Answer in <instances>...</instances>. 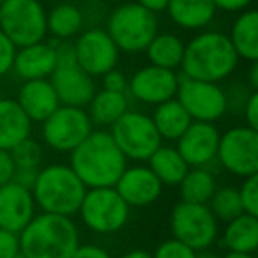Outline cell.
I'll use <instances>...</instances> for the list:
<instances>
[{"label":"cell","instance_id":"6da1fadb","mask_svg":"<svg viewBox=\"0 0 258 258\" xmlns=\"http://www.w3.org/2000/svg\"><path fill=\"white\" fill-rule=\"evenodd\" d=\"M69 166L87 189L113 187L127 166V159L117 147L110 131H92L75 151L69 152Z\"/></svg>","mask_w":258,"mask_h":258},{"label":"cell","instance_id":"7a4b0ae2","mask_svg":"<svg viewBox=\"0 0 258 258\" xmlns=\"http://www.w3.org/2000/svg\"><path fill=\"white\" fill-rule=\"evenodd\" d=\"M237 66L239 55L233 50L228 36L218 30L197 34L189 43H186L180 62L182 76L212 83L226 80Z\"/></svg>","mask_w":258,"mask_h":258},{"label":"cell","instance_id":"3957f363","mask_svg":"<svg viewBox=\"0 0 258 258\" xmlns=\"http://www.w3.org/2000/svg\"><path fill=\"white\" fill-rule=\"evenodd\" d=\"M20 253L27 258H73L80 246L76 223L68 216L37 214L18 233Z\"/></svg>","mask_w":258,"mask_h":258},{"label":"cell","instance_id":"277c9868","mask_svg":"<svg viewBox=\"0 0 258 258\" xmlns=\"http://www.w3.org/2000/svg\"><path fill=\"white\" fill-rule=\"evenodd\" d=\"M85 193V184L73 172L71 166L62 163L41 166L32 187L34 202L43 209V212L68 218H73L78 212Z\"/></svg>","mask_w":258,"mask_h":258},{"label":"cell","instance_id":"5b68a950","mask_svg":"<svg viewBox=\"0 0 258 258\" xmlns=\"http://www.w3.org/2000/svg\"><path fill=\"white\" fill-rule=\"evenodd\" d=\"M106 32L120 51L140 53L159 32V20L137 2H125L110 13Z\"/></svg>","mask_w":258,"mask_h":258},{"label":"cell","instance_id":"8992f818","mask_svg":"<svg viewBox=\"0 0 258 258\" xmlns=\"http://www.w3.org/2000/svg\"><path fill=\"white\" fill-rule=\"evenodd\" d=\"M0 30L16 48L44 41L46 9L39 0H4L0 4Z\"/></svg>","mask_w":258,"mask_h":258},{"label":"cell","instance_id":"52a82bcc","mask_svg":"<svg viewBox=\"0 0 258 258\" xmlns=\"http://www.w3.org/2000/svg\"><path fill=\"white\" fill-rule=\"evenodd\" d=\"M129 211L131 207L115 187H92L87 189L78 214L90 232L110 235L124 228L129 221Z\"/></svg>","mask_w":258,"mask_h":258},{"label":"cell","instance_id":"ba28073f","mask_svg":"<svg viewBox=\"0 0 258 258\" xmlns=\"http://www.w3.org/2000/svg\"><path fill=\"white\" fill-rule=\"evenodd\" d=\"M170 230L173 239L195 251H204L216 242L219 235L218 219L209 205L180 200L170 214Z\"/></svg>","mask_w":258,"mask_h":258},{"label":"cell","instance_id":"9c48e42d","mask_svg":"<svg viewBox=\"0 0 258 258\" xmlns=\"http://www.w3.org/2000/svg\"><path fill=\"white\" fill-rule=\"evenodd\" d=\"M117 147L131 161H147L161 145V137L149 115L127 110L110 131Z\"/></svg>","mask_w":258,"mask_h":258},{"label":"cell","instance_id":"30bf717a","mask_svg":"<svg viewBox=\"0 0 258 258\" xmlns=\"http://www.w3.org/2000/svg\"><path fill=\"white\" fill-rule=\"evenodd\" d=\"M41 129L46 147L57 152H71L94 131V125L85 108L60 104L46 118Z\"/></svg>","mask_w":258,"mask_h":258},{"label":"cell","instance_id":"8fae6325","mask_svg":"<svg viewBox=\"0 0 258 258\" xmlns=\"http://www.w3.org/2000/svg\"><path fill=\"white\" fill-rule=\"evenodd\" d=\"M175 99L195 122L214 124L228 110V96L219 83L202 82L186 76H180Z\"/></svg>","mask_w":258,"mask_h":258},{"label":"cell","instance_id":"7c38bea8","mask_svg":"<svg viewBox=\"0 0 258 258\" xmlns=\"http://www.w3.org/2000/svg\"><path fill=\"white\" fill-rule=\"evenodd\" d=\"M216 159L226 172L237 177H251L258 172V131L247 125L232 127L219 137Z\"/></svg>","mask_w":258,"mask_h":258},{"label":"cell","instance_id":"4fadbf2b","mask_svg":"<svg viewBox=\"0 0 258 258\" xmlns=\"http://www.w3.org/2000/svg\"><path fill=\"white\" fill-rule=\"evenodd\" d=\"M73 46H75L76 64L92 78L103 76L117 68L120 50L115 46L106 30L97 27L83 30L76 36Z\"/></svg>","mask_w":258,"mask_h":258},{"label":"cell","instance_id":"5bb4252c","mask_svg":"<svg viewBox=\"0 0 258 258\" xmlns=\"http://www.w3.org/2000/svg\"><path fill=\"white\" fill-rule=\"evenodd\" d=\"M180 76L172 69L158 66H145L127 80V92L131 97L145 104H158L175 97Z\"/></svg>","mask_w":258,"mask_h":258},{"label":"cell","instance_id":"9a60e30c","mask_svg":"<svg viewBox=\"0 0 258 258\" xmlns=\"http://www.w3.org/2000/svg\"><path fill=\"white\" fill-rule=\"evenodd\" d=\"M219 131L209 122H191L189 127L177 140V151L193 168H205L216 159L219 145Z\"/></svg>","mask_w":258,"mask_h":258},{"label":"cell","instance_id":"2e32d148","mask_svg":"<svg viewBox=\"0 0 258 258\" xmlns=\"http://www.w3.org/2000/svg\"><path fill=\"white\" fill-rule=\"evenodd\" d=\"M113 187L129 207L152 205L163 191V184L147 165L125 166Z\"/></svg>","mask_w":258,"mask_h":258},{"label":"cell","instance_id":"e0dca14e","mask_svg":"<svg viewBox=\"0 0 258 258\" xmlns=\"http://www.w3.org/2000/svg\"><path fill=\"white\" fill-rule=\"evenodd\" d=\"M48 80L53 85L60 104L66 106L85 108L96 94L94 78L87 75L76 62L58 64Z\"/></svg>","mask_w":258,"mask_h":258},{"label":"cell","instance_id":"ac0fdd59","mask_svg":"<svg viewBox=\"0 0 258 258\" xmlns=\"http://www.w3.org/2000/svg\"><path fill=\"white\" fill-rule=\"evenodd\" d=\"M36 216L32 191L11 182L0 186V228L20 233Z\"/></svg>","mask_w":258,"mask_h":258},{"label":"cell","instance_id":"d6986e66","mask_svg":"<svg viewBox=\"0 0 258 258\" xmlns=\"http://www.w3.org/2000/svg\"><path fill=\"white\" fill-rule=\"evenodd\" d=\"M57 68V55L55 44L41 41L16 50L13 71L23 82L29 80H48Z\"/></svg>","mask_w":258,"mask_h":258},{"label":"cell","instance_id":"ffe728a7","mask_svg":"<svg viewBox=\"0 0 258 258\" xmlns=\"http://www.w3.org/2000/svg\"><path fill=\"white\" fill-rule=\"evenodd\" d=\"M16 101L32 122H44L60 106V101L50 80L23 82Z\"/></svg>","mask_w":258,"mask_h":258},{"label":"cell","instance_id":"44dd1931","mask_svg":"<svg viewBox=\"0 0 258 258\" xmlns=\"http://www.w3.org/2000/svg\"><path fill=\"white\" fill-rule=\"evenodd\" d=\"M32 135V120L11 97L0 99V149L11 151Z\"/></svg>","mask_w":258,"mask_h":258},{"label":"cell","instance_id":"7402d4cb","mask_svg":"<svg viewBox=\"0 0 258 258\" xmlns=\"http://www.w3.org/2000/svg\"><path fill=\"white\" fill-rule=\"evenodd\" d=\"M170 20L184 30H202L216 18L212 0H168L166 6Z\"/></svg>","mask_w":258,"mask_h":258},{"label":"cell","instance_id":"603a6c76","mask_svg":"<svg viewBox=\"0 0 258 258\" xmlns=\"http://www.w3.org/2000/svg\"><path fill=\"white\" fill-rule=\"evenodd\" d=\"M239 58L258 62V11H240L233 22L230 34H226Z\"/></svg>","mask_w":258,"mask_h":258},{"label":"cell","instance_id":"cb8c5ba5","mask_svg":"<svg viewBox=\"0 0 258 258\" xmlns=\"http://www.w3.org/2000/svg\"><path fill=\"white\" fill-rule=\"evenodd\" d=\"M221 244L230 253L253 254L258 249V218L240 214L226 223L221 235Z\"/></svg>","mask_w":258,"mask_h":258},{"label":"cell","instance_id":"d4e9b609","mask_svg":"<svg viewBox=\"0 0 258 258\" xmlns=\"http://www.w3.org/2000/svg\"><path fill=\"white\" fill-rule=\"evenodd\" d=\"M87 108V115L92 125L111 127L129 110V96L124 92H111L103 89L94 94Z\"/></svg>","mask_w":258,"mask_h":258},{"label":"cell","instance_id":"484cf974","mask_svg":"<svg viewBox=\"0 0 258 258\" xmlns=\"http://www.w3.org/2000/svg\"><path fill=\"white\" fill-rule=\"evenodd\" d=\"M147 161V166L154 172L163 186H179V182L189 170L179 151L170 145H159Z\"/></svg>","mask_w":258,"mask_h":258},{"label":"cell","instance_id":"4316f807","mask_svg":"<svg viewBox=\"0 0 258 258\" xmlns=\"http://www.w3.org/2000/svg\"><path fill=\"white\" fill-rule=\"evenodd\" d=\"M151 118L154 122L156 129H158L161 140H170V142L179 140L180 135L193 122L189 115H187V111L184 110V106L175 97L158 104L154 110V115Z\"/></svg>","mask_w":258,"mask_h":258},{"label":"cell","instance_id":"83f0119b","mask_svg":"<svg viewBox=\"0 0 258 258\" xmlns=\"http://www.w3.org/2000/svg\"><path fill=\"white\" fill-rule=\"evenodd\" d=\"M83 13L78 6L62 2L46 13L48 32L58 41H69L83 30Z\"/></svg>","mask_w":258,"mask_h":258},{"label":"cell","instance_id":"f1b7e54d","mask_svg":"<svg viewBox=\"0 0 258 258\" xmlns=\"http://www.w3.org/2000/svg\"><path fill=\"white\" fill-rule=\"evenodd\" d=\"M184 46H186V43L175 34L158 32L154 39L149 43L145 53H147L152 66L175 71L177 68H180V62H182Z\"/></svg>","mask_w":258,"mask_h":258},{"label":"cell","instance_id":"f546056e","mask_svg":"<svg viewBox=\"0 0 258 258\" xmlns=\"http://www.w3.org/2000/svg\"><path fill=\"white\" fill-rule=\"evenodd\" d=\"M216 179L207 168H189L179 182L180 200L189 204L207 205L214 191L218 189Z\"/></svg>","mask_w":258,"mask_h":258},{"label":"cell","instance_id":"4dcf8cb0","mask_svg":"<svg viewBox=\"0 0 258 258\" xmlns=\"http://www.w3.org/2000/svg\"><path fill=\"white\" fill-rule=\"evenodd\" d=\"M209 209L214 214V218L218 221H232L233 218L242 214V205H240L239 191L237 187H218L212 195V198L209 200Z\"/></svg>","mask_w":258,"mask_h":258},{"label":"cell","instance_id":"1f68e13d","mask_svg":"<svg viewBox=\"0 0 258 258\" xmlns=\"http://www.w3.org/2000/svg\"><path fill=\"white\" fill-rule=\"evenodd\" d=\"M9 152H11V158L15 161L16 168H41V165H43V145L37 140H34L32 137L23 140L22 144H18Z\"/></svg>","mask_w":258,"mask_h":258},{"label":"cell","instance_id":"d6a6232c","mask_svg":"<svg viewBox=\"0 0 258 258\" xmlns=\"http://www.w3.org/2000/svg\"><path fill=\"white\" fill-rule=\"evenodd\" d=\"M237 191H239L244 214L256 216L258 218V175L246 177Z\"/></svg>","mask_w":258,"mask_h":258},{"label":"cell","instance_id":"836d02e7","mask_svg":"<svg viewBox=\"0 0 258 258\" xmlns=\"http://www.w3.org/2000/svg\"><path fill=\"white\" fill-rule=\"evenodd\" d=\"M152 258H197V251L187 247L186 244L179 242L177 239H168L163 240L156 247Z\"/></svg>","mask_w":258,"mask_h":258},{"label":"cell","instance_id":"e575fe53","mask_svg":"<svg viewBox=\"0 0 258 258\" xmlns=\"http://www.w3.org/2000/svg\"><path fill=\"white\" fill-rule=\"evenodd\" d=\"M18 48L9 41V37L0 30V78L13 71V62Z\"/></svg>","mask_w":258,"mask_h":258},{"label":"cell","instance_id":"d590c367","mask_svg":"<svg viewBox=\"0 0 258 258\" xmlns=\"http://www.w3.org/2000/svg\"><path fill=\"white\" fill-rule=\"evenodd\" d=\"M20 253L18 233L0 228V258H13Z\"/></svg>","mask_w":258,"mask_h":258},{"label":"cell","instance_id":"8d00e7d4","mask_svg":"<svg viewBox=\"0 0 258 258\" xmlns=\"http://www.w3.org/2000/svg\"><path fill=\"white\" fill-rule=\"evenodd\" d=\"M103 78V89L111 90V92H124L127 94V76L117 68L108 71L106 75L101 76Z\"/></svg>","mask_w":258,"mask_h":258},{"label":"cell","instance_id":"74e56055","mask_svg":"<svg viewBox=\"0 0 258 258\" xmlns=\"http://www.w3.org/2000/svg\"><path fill=\"white\" fill-rule=\"evenodd\" d=\"M244 120H246V125L249 129H254L258 131V90H253V92L247 96V99L244 101Z\"/></svg>","mask_w":258,"mask_h":258},{"label":"cell","instance_id":"f35d334b","mask_svg":"<svg viewBox=\"0 0 258 258\" xmlns=\"http://www.w3.org/2000/svg\"><path fill=\"white\" fill-rule=\"evenodd\" d=\"M15 170H16V166L11 158V152L0 149V186L11 182L13 175H15Z\"/></svg>","mask_w":258,"mask_h":258},{"label":"cell","instance_id":"ab89813d","mask_svg":"<svg viewBox=\"0 0 258 258\" xmlns=\"http://www.w3.org/2000/svg\"><path fill=\"white\" fill-rule=\"evenodd\" d=\"M37 173H39V168H16L15 175H13V182L32 191L34 184L37 180Z\"/></svg>","mask_w":258,"mask_h":258},{"label":"cell","instance_id":"60d3db41","mask_svg":"<svg viewBox=\"0 0 258 258\" xmlns=\"http://www.w3.org/2000/svg\"><path fill=\"white\" fill-rule=\"evenodd\" d=\"M73 258H111V254L104 247L96 246V244H80Z\"/></svg>","mask_w":258,"mask_h":258},{"label":"cell","instance_id":"b9f144b4","mask_svg":"<svg viewBox=\"0 0 258 258\" xmlns=\"http://www.w3.org/2000/svg\"><path fill=\"white\" fill-rule=\"evenodd\" d=\"M216 6V9L225 13H240L249 9V6L253 4V0H212Z\"/></svg>","mask_w":258,"mask_h":258},{"label":"cell","instance_id":"7bdbcfd3","mask_svg":"<svg viewBox=\"0 0 258 258\" xmlns=\"http://www.w3.org/2000/svg\"><path fill=\"white\" fill-rule=\"evenodd\" d=\"M137 4H140L142 8L149 9L152 13H163L166 11V6H168V0H135Z\"/></svg>","mask_w":258,"mask_h":258},{"label":"cell","instance_id":"ee69618b","mask_svg":"<svg viewBox=\"0 0 258 258\" xmlns=\"http://www.w3.org/2000/svg\"><path fill=\"white\" fill-rule=\"evenodd\" d=\"M249 83H251V89L258 90V62H251V68H249Z\"/></svg>","mask_w":258,"mask_h":258},{"label":"cell","instance_id":"f6af8a7d","mask_svg":"<svg viewBox=\"0 0 258 258\" xmlns=\"http://www.w3.org/2000/svg\"><path fill=\"white\" fill-rule=\"evenodd\" d=\"M120 258H152V253H149L145 249H131L122 254Z\"/></svg>","mask_w":258,"mask_h":258},{"label":"cell","instance_id":"bcb514c9","mask_svg":"<svg viewBox=\"0 0 258 258\" xmlns=\"http://www.w3.org/2000/svg\"><path fill=\"white\" fill-rule=\"evenodd\" d=\"M221 258H254L253 254H246V253H226L225 256H221Z\"/></svg>","mask_w":258,"mask_h":258},{"label":"cell","instance_id":"7dc6e473","mask_svg":"<svg viewBox=\"0 0 258 258\" xmlns=\"http://www.w3.org/2000/svg\"><path fill=\"white\" fill-rule=\"evenodd\" d=\"M197 258H219V256L216 253H211V251L204 249V251H200V253L197 251Z\"/></svg>","mask_w":258,"mask_h":258},{"label":"cell","instance_id":"c3c4849f","mask_svg":"<svg viewBox=\"0 0 258 258\" xmlns=\"http://www.w3.org/2000/svg\"><path fill=\"white\" fill-rule=\"evenodd\" d=\"M13 258H27V256H25V254H22V253H18L16 256H13Z\"/></svg>","mask_w":258,"mask_h":258},{"label":"cell","instance_id":"681fc988","mask_svg":"<svg viewBox=\"0 0 258 258\" xmlns=\"http://www.w3.org/2000/svg\"><path fill=\"white\" fill-rule=\"evenodd\" d=\"M85 2H99V0H85Z\"/></svg>","mask_w":258,"mask_h":258},{"label":"cell","instance_id":"f907efd6","mask_svg":"<svg viewBox=\"0 0 258 258\" xmlns=\"http://www.w3.org/2000/svg\"><path fill=\"white\" fill-rule=\"evenodd\" d=\"M2 2H4V0H0V4H2Z\"/></svg>","mask_w":258,"mask_h":258}]
</instances>
